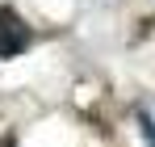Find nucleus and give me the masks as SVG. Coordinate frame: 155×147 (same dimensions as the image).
I'll return each instance as SVG.
<instances>
[{"mask_svg":"<svg viewBox=\"0 0 155 147\" xmlns=\"http://www.w3.org/2000/svg\"><path fill=\"white\" fill-rule=\"evenodd\" d=\"M29 42H34V34H29V25L21 21V13L17 9H0V59H17V55H25Z\"/></svg>","mask_w":155,"mask_h":147,"instance_id":"1","label":"nucleus"},{"mask_svg":"<svg viewBox=\"0 0 155 147\" xmlns=\"http://www.w3.org/2000/svg\"><path fill=\"white\" fill-rule=\"evenodd\" d=\"M0 147H13V135H8V139H4V143H0Z\"/></svg>","mask_w":155,"mask_h":147,"instance_id":"2","label":"nucleus"}]
</instances>
